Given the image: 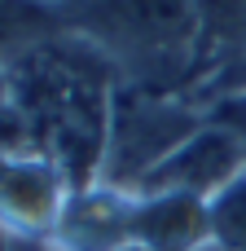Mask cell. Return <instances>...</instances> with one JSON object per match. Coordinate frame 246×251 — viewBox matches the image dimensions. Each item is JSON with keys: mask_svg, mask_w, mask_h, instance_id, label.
<instances>
[{"mask_svg": "<svg viewBox=\"0 0 246 251\" xmlns=\"http://www.w3.org/2000/svg\"><path fill=\"white\" fill-rule=\"evenodd\" d=\"M233 163H238V146L224 132H207V137H194L180 150H172L150 176L167 181V185H185V190H211L233 172Z\"/></svg>", "mask_w": 246, "mask_h": 251, "instance_id": "2", "label": "cell"}, {"mask_svg": "<svg viewBox=\"0 0 246 251\" xmlns=\"http://www.w3.org/2000/svg\"><path fill=\"white\" fill-rule=\"evenodd\" d=\"M229 79H238V84H246V57L238 62V66H233V75H229Z\"/></svg>", "mask_w": 246, "mask_h": 251, "instance_id": "6", "label": "cell"}, {"mask_svg": "<svg viewBox=\"0 0 246 251\" xmlns=\"http://www.w3.org/2000/svg\"><path fill=\"white\" fill-rule=\"evenodd\" d=\"M0 251H9V247H4V238H0Z\"/></svg>", "mask_w": 246, "mask_h": 251, "instance_id": "7", "label": "cell"}, {"mask_svg": "<svg viewBox=\"0 0 246 251\" xmlns=\"http://www.w3.org/2000/svg\"><path fill=\"white\" fill-rule=\"evenodd\" d=\"M207 26L220 35H246V0H198Z\"/></svg>", "mask_w": 246, "mask_h": 251, "instance_id": "5", "label": "cell"}, {"mask_svg": "<svg viewBox=\"0 0 246 251\" xmlns=\"http://www.w3.org/2000/svg\"><path fill=\"white\" fill-rule=\"evenodd\" d=\"M66 18L84 22L97 40L123 53L163 57L167 49L185 44L194 9L189 0H70Z\"/></svg>", "mask_w": 246, "mask_h": 251, "instance_id": "1", "label": "cell"}, {"mask_svg": "<svg viewBox=\"0 0 246 251\" xmlns=\"http://www.w3.org/2000/svg\"><path fill=\"white\" fill-rule=\"evenodd\" d=\"M211 225H216V234H220L224 243H233V247L246 243V185L224 190V199H220L216 212H211Z\"/></svg>", "mask_w": 246, "mask_h": 251, "instance_id": "4", "label": "cell"}, {"mask_svg": "<svg viewBox=\"0 0 246 251\" xmlns=\"http://www.w3.org/2000/svg\"><path fill=\"white\" fill-rule=\"evenodd\" d=\"M57 26V9L44 0H0V62H18L22 53L48 44Z\"/></svg>", "mask_w": 246, "mask_h": 251, "instance_id": "3", "label": "cell"}]
</instances>
